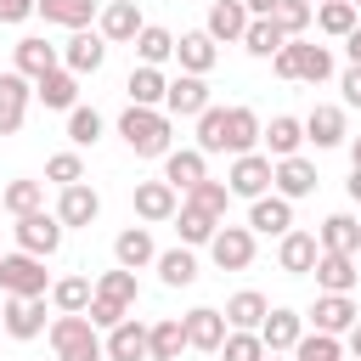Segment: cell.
<instances>
[{"instance_id":"obj_1","label":"cell","mask_w":361,"mask_h":361,"mask_svg":"<svg viewBox=\"0 0 361 361\" xmlns=\"http://www.w3.org/2000/svg\"><path fill=\"white\" fill-rule=\"evenodd\" d=\"M118 135H124V147L135 152V158H164L169 147H175V124H169V113L164 107H124L118 113Z\"/></svg>"},{"instance_id":"obj_2","label":"cell","mask_w":361,"mask_h":361,"mask_svg":"<svg viewBox=\"0 0 361 361\" xmlns=\"http://www.w3.org/2000/svg\"><path fill=\"white\" fill-rule=\"evenodd\" d=\"M45 333H51L56 361H107V355H102V333L90 327L85 310H56Z\"/></svg>"},{"instance_id":"obj_3","label":"cell","mask_w":361,"mask_h":361,"mask_svg":"<svg viewBox=\"0 0 361 361\" xmlns=\"http://www.w3.org/2000/svg\"><path fill=\"white\" fill-rule=\"evenodd\" d=\"M0 293H23V299H45L51 293V276H45V259L39 254H0Z\"/></svg>"},{"instance_id":"obj_4","label":"cell","mask_w":361,"mask_h":361,"mask_svg":"<svg viewBox=\"0 0 361 361\" xmlns=\"http://www.w3.org/2000/svg\"><path fill=\"white\" fill-rule=\"evenodd\" d=\"M11 237H17V248H23V254H39V259H51V254L62 248L68 226H62L56 214H45V209H28V214H17Z\"/></svg>"},{"instance_id":"obj_5","label":"cell","mask_w":361,"mask_h":361,"mask_svg":"<svg viewBox=\"0 0 361 361\" xmlns=\"http://www.w3.org/2000/svg\"><path fill=\"white\" fill-rule=\"evenodd\" d=\"M209 259L220 265V271H248L254 265V231L248 226H214V237H209Z\"/></svg>"},{"instance_id":"obj_6","label":"cell","mask_w":361,"mask_h":361,"mask_svg":"<svg viewBox=\"0 0 361 361\" xmlns=\"http://www.w3.org/2000/svg\"><path fill=\"white\" fill-rule=\"evenodd\" d=\"M316 164L305 158V152H293V158H271V192H282L288 203H299V197H310L316 192Z\"/></svg>"},{"instance_id":"obj_7","label":"cell","mask_w":361,"mask_h":361,"mask_svg":"<svg viewBox=\"0 0 361 361\" xmlns=\"http://www.w3.org/2000/svg\"><path fill=\"white\" fill-rule=\"evenodd\" d=\"M141 28H147V17H141L135 0H107V6L96 11V34H102L107 45H130Z\"/></svg>"},{"instance_id":"obj_8","label":"cell","mask_w":361,"mask_h":361,"mask_svg":"<svg viewBox=\"0 0 361 361\" xmlns=\"http://www.w3.org/2000/svg\"><path fill=\"white\" fill-rule=\"evenodd\" d=\"M0 327L6 338H39L51 322H45V299H23V293H6L0 305Z\"/></svg>"},{"instance_id":"obj_9","label":"cell","mask_w":361,"mask_h":361,"mask_svg":"<svg viewBox=\"0 0 361 361\" xmlns=\"http://www.w3.org/2000/svg\"><path fill=\"white\" fill-rule=\"evenodd\" d=\"M28 102H34V79H23L17 68H6L0 73V135H17L23 130Z\"/></svg>"},{"instance_id":"obj_10","label":"cell","mask_w":361,"mask_h":361,"mask_svg":"<svg viewBox=\"0 0 361 361\" xmlns=\"http://www.w3.org/2000/svg\"><path fill=\"white\" fill-rule=\"evenodd\" d=\"M226 192H231V197H259V192H271V158H265V152H237V158H231V175H226Z\"/></svg>"},{"instance_id":"obj_11","label":"cell","mask_w":361,"mask_h":361,"mask_svg":"<svg viewBox=\"0 0 361 361\" xmlns=\"http://www.w3.org/2000/svg\"><path fill=\"white\" fill-rule=\"evenodd\" d=\"M288 226H293V203H288L282 192L248 197V231H254V237H282Z\"/></svg>"},{"instance_id":"obj_12","label":"cell","mask_w":361,"mask_h":361,"mask_svg":"<svg viewBox=\"0 0 361 361\" xmlns=\"http://www.w3.org/2000/svg\"><path fill=\"white\" fill-rule=\"evenodd\" d=\"M355 316H361V310H355L350 293H316V305L305 310V322H310L316 333H338V338L355 327Z\"/></svg>"},{"instance_id":"obj_13","label":"cell","mask_w":361,"mask_h":361,"mask_svg":"<svg viewBox=\"0 0 361 361\" xmlns=\"http://www.w3.org/2000/svg\"><path fill=\"white\" fill-rule=\"evenodd\" d=\"M254 333H259V344H265L271 355H288V350L299 344V333H305V316H299V310H288V305H271V310H265V322H259Z\"/></svg>"},{"instance_id":"obj_14","label":"cell","mask_w":361,"mask_h":361,"mask_svg":"<svg viewBox=\"0 0 361 361\" xmlns=\"http://www.w3.org/2000/svg\"><path fill=\"white\" fill-rule=\"evenodd\" d=\"M102 62H107V39H102L96 28H73V34H68V45H62V68L85 79V73H96Z\"/></svg>"},{"instance_id":"obj_15","label":"cell","mask_w":361,"mask_h":361,"mask_svg":"<svg viewBox=\"0 0 361 361\" xmlns=\"http://www.w3.org/2000/svg\"><path fill=\"white\" fill-rule=\"evenodd\" d=\"M11 68H17L23 79H39V73L62 68V45H51V39H39V34H23V39L11 45Z\"/></svg>"},{"instance_id":"obj_16","label":"cell","mask_w":361,"mask_h":361,"mask_svg":"<svg viewBox=\"0 0 361 361\" xmlns=\"http://www.w3.org/2000/svg\"><path fill=\"white\" fill-rule=\"evenodd\" d=\"M305 124V141L316 147V152H327V147H344L350 141V130H344V107H333V102H316L310 107V118H299Z\"/></svg>"},{"instance_id":"obj_17","label":"cell","mask_w":361,"mask_h":361,"mask_svg":"<svg viewBox=\"0 0 361 361\" xmlns=\"http://www.w3.org/2000/svg\"><path fill=\"white\" fill-rule=\"evenodd\" d=\"M175 209H180V192L169 180H135V220L164 226V220H175Z\"/></svg>"},{"instance_id":"obj_18","label":"cell","mask_w":361,"mask_h":361,"mask_svg":"<svg viewBox=\"0 0 361 361\" xmlns=\"http://www.w3.org/2000/svg\"><path fill=\"white\" fill-rule=\"evenodd\" d=\"M316 254H322V243H316V231H299V226H288V231L276 237V265H282L288 276H310V265H316Z\"/></svg>"},{"instance_id":"obj_19","label":"cell","mask_w":361,"mask_h":361,"mask_svg":"<svg viewBox=\"0 0 361 361\" xmlns=\"http://www.w3.org/2000/svg\"><path fill=\"white\" fill-rule=\"evenodd\" d=\"M180 327H186V350L214 355V350H220V338H226V310L197 305V310H186V316H180Z\"/></svg>"},{"instance_id":"obj_20","label":"cell","mask_w":361,"mask_h":361,"mask_svg":"<svg viewBox=\"0 0 361 361\" xmlns=\"http://www.w3.org/2000/svg\"><path fill=\"white\" fill-rule=\"evenodd\" d=\"M209 107V85H203V73H180V79H169V90H164V113L169 118H197Z\"/></svg>"},{"instance_id":"obj_21","label":"cell","mask_w":361,"mask_h":361,"mask_svg":"<svg viewBox=\"0 0 361 361\" xmlns=\"http://www.w3.org/2000/svg\"><path fill=\"white\" fill-rule=\"evenodd\" d=\"M203 175H209V152H197V147H169L164 152V180L175 192H192Z\"/></svg>"},{"instance_id":"obj_22","label":"cell","mask_w":361,"mask_h":361,"mask_svg":"<svg viewBox=\"0 0 361 361\" xmlns=\"http://www.w3.org/2000/svg\"><path fill=\"white\" fill-rule=\"evenodd\" d=\"M68 231L73 226H90L96 214H102V197H96V186H85V180H73V186H62V197H56V209H51Z\"/></svg>"},{"instance_id":"obj_23","label":"cell","mask_w":361,"mask_h":361,"mask_svg":"<svg viewBox=\"0 0 361 361\" xmlns=\"http://www.w3.org/2000/svg\"><path fill=\"white\" fill-rule=\"evenodd\" d=\"M316 288L322 293H355V282H361V271H355V254H316Z\"/></svg>"},{"instance_id":"obj_24","label":"cell","mask_w":361,"mask_h":361,"mask_svg":"<svg viewBox=\"0 0 361 361\" xmlns=\"http://www.w3.org/2000/svg\"><path fill=\"white\" fill-rule=\"evenodd\" d=\"M102 355H107V361H147V322L124 316L118 327H107V338H102Z\"/></svg>"},{"instance_id":"obj_25","label":"cell","mask_w":361,"mask_h":361,"mask_svg":"<svg viewBox=\"0 0 361 361\" xmlns=\"http://www.w3.org/2000/svg\"><path fill=\"white\" fill-rule=\"evenodd\" d=\"M243 28H248V6H243V0H214V6H209V23H203V34H209L214 45H231V39H243Z\"/></svg>"},{"instance_id":"obj_26","label":"cell","mask_w":361,"mask_h":361,"mask_svg":"<svg viewBox=\"0 0 361 361\" xmlns=\"http://www.w3.org/2000/svg\"><path fill=\"white\" fill-rule=\"evenodd\" d=\"M34 96H39L51 113H68V107H79V73L51 68V73H39V79H34Z\"/></svg>"},{"instance_id":"obj_27","label":"cell","mask_w":361,"mask_h":361,"mask_svg":"<svg viewBox=\"0 0 361 361\" xmlns=\"http://www.w3.org/2000/svg\"><path fill=\"white\" fill-rule=\"evenodd\" d=\"M113 259H118L124 271H141V265H152V259H158V243H152V231H147V226H124V231L113 237Z\"/></svg>"},{"instance_id":"obj_28","label":"cell","mask_w":361,"mask_h":361,"mask_svg":"<svg viewBox=\"0 0 361 361\" xmlns=\"http://www.w3.org/2000/svg\"><path fill=\"white\" fill-rule=\"evenodd\" d=\"M34 11L45 17V23H56V28H90L96 23V11H102V0H34Z\"/></svg>"},{"instance_id":"obj_29","label":"cell","mask_w":361,"mask_h":361,"mask_svg":"<svg viewBox=\"0 0 361 361\" xmlns=\"http://www.w3.org/2000/svg\"><path fill=\"white\" fill-rule=\"evenodd\" d=\"M214 56H220V45H214L203 28H192V34H180V39H175V62H180V73H209V68H214Z\"/></svg>"},{"instance_id":"obj_30","label":"cell","mask_w":361,"mask_h":361,"mask_svg":"<svg viewBox=\"0 0 361 361\" xmlns=\"http://www.w3.org/2000/svg\"><path fill=\"white\" fill-rule=\"evenodd\" d=\"M259 113L254 107H226V152L237 158V152H254L259 147Z\"/></svg>"},{"instance_id":"obj_31","label":"cell","mask_w":361,"mask_h":361,"mask_svg":"<svg viewBox=\"0 0 361 361\" xmlns=\"http://www.w3.org/2000/svg\"><path fill=\"white\" fill-rule=\"evenodd\" d=\"M259 141H265V158H293V152L305 147V124L288 118V113H276V118L259 130Z\"/></svg>"},{"instance_id":"obj_32","label":"cell","mask_w":361,"mask_h":361,"mask_svg":"<svg viewBox=\"0 0 361 361\" xmlns=\"http://www.w3.org/2000/svg\"><path fill=\"white\" fill-rule=\"evenodd\" d=\"M180 350H186V327H180V316H164V322L147 327V361H180Z\"/></svg>"},{"instance_id":"obj_33","label":"cell","mask_w":361,"mask_h":361,"mask_svg":"<svg viewBox=\"0 0 361 361\" xmlns=\"http://www.w3.org/2000/svg\"><path fill=\"white\" fill-rule=\"evenodd\" d=\"M316 243H322L327 254H355V248H361V220H355V214H327V220L316 226Z\"/></svg>"},{"instance_id":"obj_34","label":"cell","mask_w":361,"mask_h":361,"mask_svg":"<svg viewBox=\"0 0 361 361\" xmlns=\"http://www.w3.org/2000/svg\"><path fill=\"white\" fill-rule=\"evenodd\" d=\"M124 90H130V102H135V107H164V90H169V79H164V68H147V62H135V68H130V79H124Z\"/></svg>"},{"instance_id":"obj_35","label":"cell","mask_w":361,"mask_h":361,"mask_svg":"<svg viewBox=\"0 0 361 361\" xmlns=\"http://www.w3.org/2000/svg\"><path fill=\"white\" fill-rule=\"evenodd\" d=\"M152 265H158V282H164V288H192V282H197V254H192L186 243H180V248H164Z\"/></svg>"},{"instance_id":"obj_36","label":"cell","mask_w":361,"mask_h":361,"mask_svg":"<svg viewBox=\"0 0 361 361\" xmlns=\"http://www.w3.org/2000/svg\"><path fill=\"white\" fill-rule=\"evenodd\" d=\"M214 226H220L214 214H203L197 203H186V197H180V209H175V231H180V243H186V248H209Z\"/></svg>"},{"instance_id":"obj_37","label":"cell","mask_w":361,"mask_h":361,"mask_svg":"<svg viewBox=\"0 0 361 361\" xmlns=\"http://www.w3.org/2000/svg\"><path fill=\"white\" fill-rule=\"evenodd\" d=\"M248 56H276L282 45H288V34L271 23V17H248V28H243V39H237Z\"/></svg>"},{"instance_id":"obj_38","label":"cell","mask_w":361,"mask_h":361,"mask_svg":"<svg viewBox=\"0 0 361 361\" xmlns=\"http://www.w3.org/2000/svg\"><path fill=\"white\" fill-rule=\"evenodd\" d=\"M130 45H135V56H141L147 68H164V62L175 56V34H169V28H158V23H147Z\"/></svg>"},{"instance_id":"obj_39","label":"cell","mask_w":361,"mask_h":361,"mask_svg":"<svg viewBox=\"0 0 361 361\" xmlns=\"http://www.w3.org/2000/svg\"><path fill=\"white\" fill-rule=\"evenodd\" d=\"M96 293H102V299H113V305H124V310H135V299H141V282H135V271L113 265V271H102V276H96Z\"/></svg>"},{"instance_id":"obj_40","label":"cell","mask_w":361,"mask_h":361,"mask_svg":"<svg viewBox=\"0 0 361 361\" xmlns=\"http://www.w3.org/2000/svg\"><path fill=\"white\" fill-rule=\"evenodd\" d=\"M102 130H107V118H102L96 107H85V102H79V107H68V141H73L79 152H85V147H96V141H102Z\"/></svg>"},{"instance_id":"obj_41","label":"cell","mask_w":361,"mask_h":361,"mask_svg":"<svg viewBox=\"0 0 361 361\" xmlns=\"http://www.w3.org/2000/svg\"><path fill=\"white\" fill-rule=\"evenodd\" d=\"M90 293H96V282H90V276H56L45 299H51V310H85V305H90Z\"/></svg>"},{"instance_id":"obj_42","label":"cell","mask_w":361,"mask_h":361,"mask_svg":"<svg viewBox=\"0 0 361 361\" xmlns=\"http://www.w3.org/2000/svg\"><path fill=\"white\" fill-rule=\"evenodd\" d=\"M265 293H254V288H243V293H231L226 299V327H259L265 322Z\"/></svg>"},{"instance_id":"obj_43","label":"cell","mask_w":361,"mask_h":361,"mask_svg":"<svg viewBox=\"0 0 361 361\" xmlns=\"http://www.w3.org/2000/svg\"><path fill=\"white\" fill-rule=\"evenodd\" d=\"M220 361H259L265 355V344H259V333L254 327H226V338H220V350H214Z\"/></svg>"},{"instance_id":"obj_44","label":"cell","mask_w":361,"mask_h":361,"mask_svg":"<svg viewBox=\"0 0 361 361\" xmlns=\"http://www.w3.org/2000/svg\"><path fill=\"white\" fill-rule=\"evenodd\" d=\"M310 23H316L322 34H333V39H344V34L355 28V6H350V0H322Z\"/></svg>"},{"instance_id":"obj_45","label":"cell","mask_w":361,"mask_h":361,"mask_svg":"<svg viewBox=\"0 0 361 361\" xmlns=\"http://www.w3.org/2000/svg\"><path fill=\"white\" fill-rule=\"evenodd\" d=\"M197 152H226V107H203L197 113V141H192Z\"/></svg>"},{"instance_id":"obj_46","label":"cell","mask_w":361,"mask_h":361,"mask_svg":"<svg viewBox=\"0 0 361 361\" xmlns=\"http://www.w3.org/2000/svg\"><path fill=\"white\" fill-rule=\"evenodd\" d=\"M180 197H186V203H197V209H203V214H214V220H226V209H231V192H226V180H209V175H203L192 192H180Z\"/></svg>"},{"instance_id":"obj_47","label":"cell","mask_w":361,"mask_h":361,"mask_svg":"<svg viewBox=\"0 0 361 361\" xmlns=\"http://www.w3.org/2000/svg\"><path fill=\"white\" fill-rule=\"evenodd\" d=\"M299 79H305V85H322V79H333V51H327V45H310V39H299Z\"/></svg>"},{"instance_id":"obj_48","label":"cell","mask_w":361,"mask_h":361,"mask_svg":"<svg viewBox=\"0 0 361 361\" xmlns=\"http://www.w3.org/2000/svg\"><path fill=\"white\" fill-rule=\"evenodd\" d=\"M0 203H6L11 214H28V209H45V180H6V192H0Z\"/></svg>"},{"instance_id":"obj_49","label":"cell","mask_w":361,"mask_h":361,"mask_svg":"<svg viewBox=\"0 0 361 361\" xmlns=\"http://www.w3.org/2000/svg\"><path fill=\"white\" fill-rule=\"evenodd\" d=\"M310 17H316V6H310V0H276V11H271V23H276L288 39H299V34L310 28Z\"/></svg>"},{"instance_id":"obj_50","label":"cell","mask_w":361,"mask_h":361,"mask_svg":"<svg viewBox=\"0 0 361 361\" xmlns=\"http://www.w3.org/2000/svg\"><path fill=\"white\" fill-rule=\"evenodd\" d=\"M45 180H56V186H73V180H85V158H79V147H68V152H51V158H45Z\"/></svg>"},{"instance_id":"obj_51","label":"cell","mask_w":361,"mask_h":361,"mask_svg":"<svg viewBox=\"0 0 361 361\" xmlns=\"http://www.w3.org/2000/svg\"><path fill=\"white\" fill-rule=\"evenodd\" d=\"M85 316H90V327H96V333H107V327H118V322H124L130 310H124V305H113V299H102V293H90Z\"/></svg>"},{"instance_id":"obj_52","label":"cell","mask_w":361,"mask_h":361,"mask_svg":"<svg viewBox=\"0 0 361 361\" xmlns=\"http://www.w3.org/2000/svg\"><path fill=\"white\" fill-rule=\"evenodd\" d=\"M271 73H276V79H299V39H288V45L271 56Z\"/></svg>"},{"instance_id":"obj_53","label":"cell","mask_w":361,"mask_h":361,"mask_svg":"<svg viewBox=\"0 0 361 361\" xmlns=\"http://www.w3.org/2000/svg\"><path fill=\"white\" fill-rule=\"evenodd\" d=\"M338 90H344V102H350V107H361V62H350V68H344Z\"/></svg>"},{"instance_id":"obj_54","label":"cell","mask_w":361,"mask_h":361,"mask_svg":"<svg viewBox=\"0 0 361 361\" xmlns=\"http://www.w3.org/2000/svg\"><path fill=\"white\" fill-rule=\"evenodd\" d=\"M34 17V0H0V23H28Z\"/></svg>"},{"instance_id":"obj_55","label":"cell","mask_w":361,"mask_h":361,"mask_svg":"<svg viewBox=\"0 0 361 361\" xmlns=\"http://www.w3.org/2000/svg\"><path fill=\"white\" fill-rule=\"evenodd\" d=\"M344 56H350V62H361V28H350V34H344Z\"/></svg>"},{"instance_id":"obj_56","label":"cell","mask_w":361,"mask_h":361,"mask_svg":"<svg viewBox=\"0 0 361 361\" xmlns=\"http://www.w3.org/2000/svg\"><path fill=\"white\" fill-rule=\"evenodd\" d=\"M344 350H350V355H355V361H361V316H355V327H350V333H344Z\"/></svg>"},{"instance_id":"obj_57","label":"cell","mask_w":361,"mask_h":361,"mask_svg":"<svg viewBox=\"0 0 361 361\" xmlns=\"http://www.w3.org/2000/svg\"><path fill=\"white\" fill-rule=\"evenodd\" d=\"M243 6H248V17H271L276 11V0H243Z\"/></svg>"},{"instance_id":"obj_58","label":"cell","mask_w":361,"mask_h":361,"mask_svg":"<svg viewBox=\"0 0 361 361\" xmlns=\"http://www.w3.org/2000/svg\"><path fill=\"white\" fill-rule=\"evenodd\" d=\"M344 192H350V197L361 203V164H350V180H344Z\"/></svg>"},{"instance_id":"obj_59","label":"cell","mask_w":361,"mask_h":361,"mask_svg":"<svg viewBox=\"0 0 361 361\" xmlns=\"http://www.w3.org/2000/svg\"><path fill=\"white\" fill-rule=\"evenodd\" d=\"M350 164H361V135H350Z\"/></svg>"},{"instance_id":"obj_60","label":"cell","mask_w":361,"mask_h":361,"mask_svg":"<svg viewBox=\"0 0 361 361\" xmlns=\"http://www.w3.org/2000/svg\"><path fill=\"white\" fill-rule=\"evenodd\" d=\"M259 361H282V355H271V350H265V355H259Z\"/></svg>"},{"instance_id":"obj_61","label":"cell","mask_w":361,"mask_h":361,"mask_svg":"<svg viewBox=\"0 0 361 361\" xmlns=\"http://www.w3.org/2000/svg\"><path fill=\"white\" fill-rule=\"evenodd\" d=\"M350 6H355V11H361V0H350Z\"/></svg>"},{"instance_id":"obj_62","label":"cell","mask_w":361,"mask_h":361,"mask_svg":"<svg viewBox=\"0 0 361 361\" xmlns=\"http://www.w3.org/2000/svg\"><path fill=\"white\" fill-rule=\"evenodd\" d=\"M310 6H322V0H310Z\"/></svg>"},{"instance_id":"obj_63","label":"cell","mask_w":361,"mask_h":361,"mask_svg":"<svg viewBox=\"0 0 361 361\" xmlns=\"http://www.w3.org/2000/svg\"><path fill=\"white\" fill-rule=\"evenodd\" d=\"M0 338H6V327H0Z\"/></svg>"}]
</instances>
